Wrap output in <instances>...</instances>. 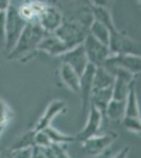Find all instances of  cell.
<instances>
[{"instance_id":"obj_17","label":"cell","mask_w":141,"mask_h":158,"mask_svg":"<svg viewBox=\"0 0 141 158\" xmlns=\"http://www.w3.org/2000/svg\"><path fill=\"white\" fill-rule=\"evenodd\" d=\"M31 158H48V156H47V154H45V151L43 148L35 146L33 148L32 157Z\"/></svg>"},{"instance_id":"obj_20","label":"cell","mask_w":141,"mask_h":158,"mask_svg":"<svg viewBox=\"0 0 141 158\" xmlns=\"http://www.w3.org/2000/svg\"><path fill=\"white\" fill-rule=\"evenodd\" d=\"M0 158H11V151H3L0 155Z\"/></svg>"},{"instance_id":"obj_10","label":"cell","mask_w":141,"mask_h":158,"mask_svg":"<svg viewBox=\"0 0 141 158\" xmlns=\"http://www.w3.org/2000/svg\"><path fill=\"white\" fill-rule=\"evenodd\" d=\"M37 50L50 53L52 55H58L60 53L64 52L66 50V45L64 44V42L61 41V39L48 37V38H43L41 41L39 42Z\"/></svg>"},{"instance_id":"obj_13","label":"cell","mask_w":141,"mask_h":158,"mask_svg":"<svg viewBox=\"0 0 141 158\" xmlns=\"http://www.w3.org/2000/svg\"><path fill=\"white\" fill-rule=\"evenodd\" d=\"M36 132L34 130H30L29 132H25L18 138L14 144L12 146V150L16 149H25V148H34L36 146Z\"/></svg>"},{"instance_id":"obj_15","label":"cell","mask_w":141,"mask_h":158,"mask_svg":"<svg viewBox=\"0 0 141 158\" xmlns=\"http://www.w3.org/2000/svg\"><path fill=\"white\" fill-rule=\"evenodd\" d=\"M11 151V158H31L32 157L33 148H25V149H16L10 150Z\"/></svg>"},{"instance_id":"obj_19","label":"cell","mask_w":141,"mask_h":158,"mask_svg":"<svg viewBox=\"0 0 141 158\" xmlns=\"http://www.w3.org/2000/svg\"><path fill=\"white\" fill-rule=\"evenodd\" d=\"M11 4V0H0V12L6 11Z\"/></svg>"},{"instance_id":"obj_21","label":"cell","mask_w":141,"mask_h":158,"mask_svg":"<svg viewBox=\"0 0 141 158\" xmlns=\"http://www.w3.org/2000/svg\"><path fill=\"white\" fill-rule=\"evenodd\" d=\"M4 130H6V127H3V126H0V136L2 135V133L4 132Z\"/></svg>"},{"instance_id":"obj_16","label":"cell","mask_w":141,"mask_h":158,"mask_svg":"<svg viewBox=\"0 0 141 158\" xmlns=\"http://www.w3.org/2000/svg\"><path fill=\"white\" fill-rule=\"evenodd\" d=\"M6 42V11L0 12V48H4Z\"/></svg>"},{"instance_id":"obj_18","label":"cell","mask_w":141,"mask_h":158,"mask_svg":"<svg viewBox=\"0 0 141 158\" xmlns=\"http://www.w3.org/2000/svg\"><path fill=\"white\" fill-rule=\"evenodd\" d=\"M130 153V147H125L121 151H119L113 158H127Z\"/></svg>"},{"instance_id":"obj_2","label":"cell","mask_w":141,"mask_h":158,"mask_svg":"<svg viewBox=\"0 0 141 158\" xmlns=\"http://www.w3.org/2000/svg\"><path fill=\"white\" fill-rule=\"evenodd\" d=\"M25 24L27 22L20 16L18 7L11 3L6 11V42L3 49L7 53L16 44Z\"/></svg>"},{"instance_id":"obj_9","label":"cell","mask_w":141,"mask_h":158,"mask_svg":"<svg viewBox=\"0 0 141 158\" xmlns=\"http://www.w3.org/2000/svg\"><path fill=\"white\" fill-rule=\"evenodd\" d=\"M60 77L61 80L63 81V83L68 86V89H71L74 92H79V88H80V77L78 76L75 71L72 69L70 65L64 64L62 65L60 70Z\"/></svg>"},{"instance_id":"obj_7","label":"cell","mask_w":141,"mask_h":158,"mask_svg":"<svg viewBox=\"0 0 141 158\" xmlns=\"http://www.w3.org/2000/svg\"><path fill=\"white\" fill-rule=\"evenodd\" d=\"M65 111V103L62 100H53L47 106L45 111L43 112L38 121L36 122L35 127L33 128L35 132H41L48 127L51 126L53 119L60 113Z\"/></svg>"},{"instance_id":"obj_14","label":"cell","mask_w":141,"mask_h":158,"mask_svg":"<svg viewBox=\"0 0 141 158\" xmlns=\"http://www.w3.org/2000/svg\"><path fill=\"white\" fill-rule=\"evenodd\" d=\"M13 118V111L6 100L0 97V126L7 127Z\"/></svg>"},{"instance_id":"obj_3","label":"cell","mask_w":141,"mask_h":158,"mask_svg":"<svg viewBox=\"0 0 141 158\" xmlns=\"http://www.w3.org/2000/svg\"><path fill=\"white\" fill-rule=\"evenodd\" d=\"M123 126L133 133H141V116L138 108L137 97L134 89H131L125 102V112L123 116Z\"/></svg>"},{"instance_id":"obj_4","label":"cell","mask_w":141,"mask_h":158,"mask_svg":"<svg viewBox=\"0 0 141 158\" xmlns=\"http://www.w3.org/2000/svg\"><path fill=\"white\" fill-rule=\"evenodd\" d=\"M118 135L114 132L106 134H97L81 142L82 149L89 156H99L114 143Z\"/></svg>"},{"instance_id":"obj_8","label":"cell","mask_w":141,"mask_h":158,"mask_svg":"<svg viewBox=\"0 0 141 158\" xmlns=\"http://www.w3.org/2000/svg\"><path fill=\"white\" fill-rule=\"evenodd\" d=\"M61 21L60 14L54 7L47 6L39 20V24L44 31H55L59 27Z\"/></svg>"},{"instance_id":"obj_6","label":"cell","mask_w":141,"mask_h":158,"mask_svg":"<svg viewBox=\"0 0 141 158\" xmlns=\"http://www.w3.org/2000/svg\"><path fill=\"white\" fill-rule=\"evenodd\" d=\"M48 4L44 2L38 1V0H31V1L23 2L18 7V12L27 23L38 24L40 17H41L42 13L44 12Z\"/></svg>"},{"instance_id":"obj_5","label":"cell","mask_w":141,"mask_h":158,"mask_svg":"<svg viewBox=\"0 0 141 158\" xmlns=\"http://www.w3.org/2000/svg\"><path fill=\"white\" fill-rule=\"evenodd\" d=\"M101 123H102V112L93 104L91 106V110H89L88 122H86L85 127L82 129V131L80 133L76 135V141L82 142L84 140L89 138V137L99 134Z\"/></svg>"},{"instance_id":"obj_12","label":"cell","mask_w":141,"mask_h":158,"mask_svg":"<svg viewBox=\"0 0 141 158\" xmlns=\"http://www.w3.org/2000/svg\"><path fill=\"white\" fill-rule=\"evenodd\" d=\"M125 100H116L113 99L110 101L109 106L106 110L107 117L111 120H120L123 119L124 112H125Z\"/></svg>"},{"instance_id":"obj_1","label":"cell","mask_w":141,"mask_h":158,"mask_svg":"<svg viewBox=\"0 0 141 158\" xmlns=\"http://www.w3.org/2000/svg\"><path fill=\"white\" fill-rule=\"evenodd\" d=\"M45 31L37 23H27L14 48L7 53L9 60H22L37 50L39 42L44 38Z\"/></svg>"},{"instance_id":"obj_11","label":"cell","mask_w":141,"mask_h":158,"mask_svg":"<svg viewBox=\"0 0 141 158\" xmlns=\"http://www.w3.org/2000/svg\"><path fill=\"white\" fill-rule=\"evenodd\" d=\"M43 132L48 135V137L50 138L51 142L53 144H60L61 146V144L71 143V142L76 141V135H68V134L61 133L60 131L53 128L52 126L44 129Z\"/></svg>"}]
</instances>
